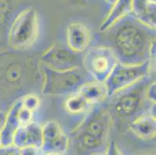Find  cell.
Returning a JSON list of instances; mask_svg holds the SVG:
<instances>
[{"instance_id": "6da1fadb", "label": "cell", "mask_w": 156, "mask_h": 155, "mask_svg": "<svg viewBox=\"0 0 156 155\" xmlns=\"http://www.w3.org/2000/svg\"><path fill=\"white\" fill-rule=\"evenodd\" d=\"M103 44L109 47L118 62L140 65L155 62V30L137 20L130 13L103 31Z\"/></svg>"}, {"instance_id": "7a4b0ae2", "label": "cell", "mask_w": 156, "mask_h": 155, "mask_svg": "<svg viewBox=\"0 0 156 155\" xmlns=\"http://www.w3.org/2000/svg\"><path fill=\"white\" fill-rule=\"evenodd\" d=\"M149 78L107 98L110 99L109 102L105 100L111 116L112 124L124 130L137 117L149 113L150 107L153 105L146 97V89L151 81Z\"/></svg>"}, {"instance_id": "3957f363", "label": "cell", "mask_w": 156, "mask_h": 155, "mask_svg": "<svg viewBox=\"0 0 156 155\" xmlns=\"http://www.w3.org/2000/svg\"><path fill=\"white\" fill-rule=\"evenodd\" d=\"M112 125L105 101L96 105L72 132L76 148L83 152L97 153L104 147Z\"/></svg>"}, {"instance_id": "277c9868", "label": "cell", "mask_w": 156, "mask_h": 155, "mask_svg": "<svg viewBox=\"0 0 156 155\" xmlns=\"http://www.w3.org/2000/svg\"><path fill=\"white\" fill-rule=\"evenodd\" d=\"M82 68L72 70L59 71L43 65L41 89L43 95L65 96L77 92L83 84L93 80L88 78L89 75Z\"/></svg>"}, {"instance_id": "5b68a950", "label": "cell", "mask_w": 156, "mask_h": 155, "mask_svg": "<svg viewBox=\"0 0 156 155\" xmlns=\"http://www.w3.org/2000/svg\"><path fill=\"white\" fill-rule=\"evenodd\" d=\"M40 16L32 7L21 10L11 24L9 32V44L18 51L30 48L40 34Z\"/></svg>"}, {"instance_id": "8992f818", "label": "cell", "mask_w": 156, "mask_h": 155, "mask_svg": "<svg viewBox=\"0 0 156 155\" xmlns=\"http://www.w3.org/2000/svg\"><path fill=\"white\" fill-rule=\"evenodd\" d=\"M154 64L150 60L140 65H124L118 62L104 82L107 98L149 78L154 69Z\"/></svg>"}, {"instance_id": "52a82bcc", "label": "cell", "mask_w": 156, "mask_h": 155, "mask_svg": "<svg viewBox=\"0 0 156 155\" xmlns=\"http://www.w3.org/2000/svg\"><path fill=\"white\" fill-rule=\"evenodd\" d=\"M118 63L109 47L103 44L92 46L83 55V67L93 80L105 82Z\"/></svg>"}, {"instance_id": "ba28073f", "label": "cell", "mask_w": 156, "mask_h": 155, "mask_svg": "<svg viewBox=\"0 0 156 155\" xmlns=\"http://www.w3.org/2000/svg\"><path fill=\"white\" fill-rule=\"evenodd\" d=\"M83 55L76 53L67 45L55 43L41 55L44 66L59 71L72 70L83 67Z\"/></svg>"}, {"instance_id": "9c48e42d", "label": "cell", "mask_w": 156, "mask_h": 155, "mask_svg": "<svg viewBox=\"0 0 156 155\" xmlns=\"http://www.w3.org/2000/svg\"><path fill=\"white\" fill-rule=\"evenodd\" d=\"M69 147V137L58 122L51 120L42 126V145L40 150L44 153L67 151Z\"/></svg>"}, {"instance_id": "30bf717a", "label": "cell", "mask_w": 156, "mask_h": 155, "mask_svg": "<svg viewBox=\"0 0 156 155\" xmlns=\"http://www.w3.org/2000/svg\"><path fill=\"white\" fill-rule=\"evenodd\" d=\"M91 39V33L85 24L74 22L67 26V46L74 52L79 54L85 52L89 48Z\"/></svg>"}, {"instance_id": "8fae6325", "label": "cell", "mask_w": 156, "mask_h": 155, "mask_svg": "<svg viewBox=\"0 0 156 155\" xmlns=\"http://www.w3.org/2000/svg\"><path fill=\"white\" fill-rule=\"evenodd\" d=\"M12 144L20 149L30 147L41 149L42 145V126L34 121L20 126L16 132Z\"/></svg>"}, {"instance_id": "7c38bea8", "label": "cell", "mask_w": 156, "mask_h": 155, "mask_svg": "<svg viewBox=\"0 0 156 155\" xmlns=\"http://www.w3.org/2000/svg\"><path fill=\"white\" fill-rule=\"evenodd\" d=\"M127 129L139 139L153 140L155 138L156 133L155 117L149 113H146L133 120L128 125Z\"/></svg>"}, {"instance_id": "4fadbf2b", "label": "cell", "mask_w": 156, "mask_h": 155, "mask_svg": "<svg viewBox=\"0 0 156 155\" xmlns=\"http://www.w3.org/2000/svg\"><path fill=\"white\" fill-rule=\"evenodd\" d=\"M21 106L20 99H18L11 108L9 114L6 116L5 122L0 132V144L2 147L9 146L13 143L16 132L20 126L18 119V111Z\"/></svg>"}, {"instance_id": "5bb4252c", "label": "cell", "mask_w": 156, "mask_h": 155, "mask_svg": "<svg viewBox=\"0 0 156 155\" xmlns=\"http://www.w3.org/2000/svg\"><path fill=\"white\" fill-rule=\"evenodd\" d=\"M131 14L144 25L155 30V0H133Z\"/></svg>"}, {"instance_id": "9a60e30c", "label": "cell", "mask_w": 156, "mask_h": 155, "mask_svg": "<svg viewBox=\"0 0 156 155\" xmlns=\"http://www.w3.org/2000/svg\"><path fill=\"white\" fill-rule=\"evenodd\" d=\"M92 106L100 104L107 99V90L104 82L89 81L83 84L78 92Z\"/></svg>"}, {"instance_id": "2e32d148", "label": "cell", "mask_w": 156, "mask_h": 155, "mask_svg": "<svg viewBox=\"0 0 156 155\" xmlns=\"http://www.w3.org/2000/svg\"><path fill=\"white\" fill-rule=\"evenodd\" d=\"M133 0H117L111 6L110 12L101 24L100 32L105 31L113 24L131 13Z\"/></svg>"}, {"instance_id": "e0dca14e", "label": "cell", "mask_w": 156, "mask_h": 155, "mask_svg": "<svg viewBox=\"0 0 156 155\" xmlns=\"http://www.w3.org/2000/svg\"><path fill=\"white\" fill-rule=\"evenodd\" d=\"M93 107L79 92L70 95L65 102V111L72 116L86 115Z\"/></svg>"}, {"instance_id": "ac0fdd59", "label": "cell", "mask_w": 156, "mask_h": 155, "mask_svg": "<svg viewBox=\"0 0 156 155\" xmlns=\"http://www.w3.org/2000/svg\"><path fill=\"white\" fill-rule=\"evenodd\" d=\"M21 106L27 110L34 112L41 106V98L35 93H28L20 98Z\"/></svg>"}, {"instance_id": "d6986e66", "label": "cell", "mask_w": 156, "mask_h": 155, "mask_svg": "<svg viewBox=\"0 0 156 155\" xmlns=\"http://www.w3.org/2000/svg\"><path fill=\"white\" fill-rule=\"evenodd\" d=\"M33 114H34L33 112L27 110V109H24V108H23L22 106H21L19 111H18V119H19L20 126L27 124V123L32 122Z\"/></svg>"}, {"instance_id": "ffe728a7", "label": "cell", "mask_w": 156, "mask_h": 155, "mask_svg": "<svg viewBox=\"0 0 156 155\" xmlns=\"http://www.w3.org/2000/svg\"><path fill=\"white\" fill-rule=\"evenodd\" d=\"M155 81L151 80L146 89V97L151 104H155Z\"/></svg>"}, {"instance_id": "44dd1931", "label": "cell", "mask_w": 156, "mask_h": 155, "mask_svg": "<svg viewBox=\"0 0 156 155\" xmlns=\"http://www.w3.org/2000/svg\"><path fill=\"white\" fill-rule=\"evenodd\" d=\"M105 155H124L120 147H118V145L114 140H111L109 143L108 146L106 149V152H105Z\"/></svg>"}, {"instance_id": "7402d4cb", "label": "cell", "mask_w": 156, "mask_h": 155, "mask_svg": "<svg viewBox=\"0 0 156 155\" xmlns=\"http://www.w3.org/2000/svg\"><path fill=\"white\" fill-rule=\"evenodd\" d=\"M20 149L15 145L0 147V155H19Z\"/></svg>"}, {"instance_id": "603a6c76", "label": "cell", "mask_w": 156, "mask_h": 155, "mask_svg": "<svg viewBox=\"0 0 156 155\" xmlns=\"http://www.w3.org/2000/svg\"><path fill=\"white\" fill-rule=\"evenodd\" d=\"M19 155H40V149L37 147H25L20 149Z\"/></svg>"}, {"instance_id": "cb8c5ba5", "label": "cell", "mask_w": 156, "mask_h": 155, "mask_svg": "<svg viewBox=\"0 0 156 155\" xmlns=\"http://www.w3.org/2000/svg\"><path fill=\"white\" fill-rule=\"evenodd\" d=\"M104 1L106 2V3L109 4V5L112 6V5L115 3V2H116L117 0H104Z\"/></svg>"}, {"instance_id": "d4e9b609", "label": "cell", "mask_w": 156, "mask_h": 155, "mask_svg": "<svg viewBox=\"0 0 156 155\" xmlns=\"http://www.w3.org/2000/svg\"><path fill=\"white\" fill-rule=\"evenodd\" d=\"M44 155H61V154L58 153H44Z\"/></svg>"}, {"instance_id": "484cf974", "label": "cell", "mask_w": 156, "mask_h": 155, "mask_svg": "<svg viewBox=\"0 0 156 155\" xmlns=\"http://www.w3.org/2000/svg\"><path fill=\"white\" fill-rule=\"evenodd\" d=\"M90 155H105V153H92Z\"/></svg>"}, {"instance_id": "4316f807", "label": "cell", "mask_w": 156, "mask_h": 155, "mask_svg": "<svg viewBox=\"0 0 156 155\" xmlns=\"http://www.w3.org/2000/svg\"><path fill=\"white\" fill-rule=\"evenodd\" d=\"M140 155H155L154 153H142V154Z\"/></svg>"}, {"instance_id": "83f0119b", "label": "cell", "mask_w": 156, "mask_h": 155, "mask_svg": "<svg viewBox=\"0 0 156 155\" xmlns=\"http://www.w3.org/2000/svg\"><path fill=\"white\" fill-rule=\"evenodd\" d=\"M79 1H84V0H79Z\"/></svg>"}]
</instances>
